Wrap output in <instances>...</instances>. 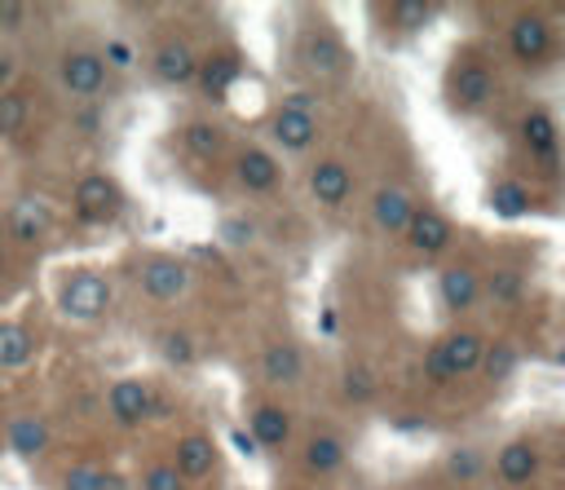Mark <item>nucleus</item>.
Segmentation results:
<instances>
[{
	"label": "nucleus",
	"mask_w": 565,
	"mask_h": 490,
	"mask_svg": "<svg viewBox=\"0 0 565 490\" xmlns=\"http://www.w3.org/2000/svg\"><path fill=\"white\" fill-rule=\"evenodd\" d=\"M441 93H446V106L455 115H481L499 97V75L477 49H455L446 79H441Z\"/></svg>",
	"instance_id": "nucleus-1"
},
{
	"label": "nucleus",
	"mask_w": 565,
	"mask_h": 490,
	"mask_svg": "<svg viewBox=\"0 0 565 490\" xmlns=\"http://www.w3.org/2000/svg\"><path fill=\"white\" fill-rule=\"evenodd\" d=\"M110 278L102 269H66L53 283V305L66 322H102L110 313Z\"/></svg>",
	"instance_id": "nucleus-2"
},
{
	"label": "nucleus",
	"mask_w": 565,
	"mask_h": 490,
	"mask_svg": "<svg viewBox=\"0 0 565 490\" xmlns=\"http://www.w3.org/2000/svg\"><path fill=\"white\" fill-rule=\"evenodd\" d=\"M128 278L137 283L141 296H150L159 305H172V300H185L190 296L194 265L181 260V256H172V252H146V256L132 260V274Z\"/></svg>",
	"instance_id": "nucleus-3"
},
{
	"label": "nucleus",
	"mask_w": 565,
	"mask_h": 490,
	"mask_svg": "<svg viewBox=\"0 0 565 490\" xmlns=\"http://www.w3.org/2000/svg\"><path fill=\"white\" fill-rule=\"evenodd\" d=\"M296 62L309 79H340L349 71V49L327 18H313L296 35Z\"/></svg>",
	"instance_id": "nucleus-4"
},
{
	"label": "nucleus",
	"mask_w": 565,
	"mask_h": 490,
	"mask_svg": "<svg viewBox=\"0 0 565 490\" xmlns=\"http://www.w3.org/2000/svg\"><path fill=\"white\" fill-rule=\"evenodd\" d=\"M71 212L79 225H115L128 212V194L110 172H84L71 190Z\"/></svg>",
	"instance_id": "nucleus-5"
},
{
	"label": "nucleus",
	"mask_w": 565,
	"mask_h": 490,
	"mask_svg": "<svg viewBox=\"0 0 565 490\" xmlns=\"http://www.w3.org/2000/svg\"><path fill=\"white\" fill-rule=\"evenodd\" d=\"M516 146L525 150V159L539 168L543 181L561 177V132H556V115L547 106H530L516 124Z\"/></svg>",
	"instance_id": "nucleus-6"
},
{
	"label": "nucleus",
	"mask_w": 565,
	"mask_h": 490,
	"mask_svg": "<svg viewBox=\"0 0 565 490\" xmlns=\"http://www.w3.org/2000/svg\"><path fill=\"white\" fill-rule=\"evenodd\" d=\"M163 415V402L159 393L150 388V380L141 375H119L110 388H106V419L115 428H141L146 419Z\"/></svg>",
	"instance_id": "nucleus-7"
},
{
	"label": "nucleus",
	"mask_w": 565,
	"mask_h": 490,
	"mask_svg": "<svg viewBox=\"0 0 565 490\" xmlns=\"http://www.w3.org/2000/svg\"><path fill=\"white\" fill-rule=\"evenodd\" d=\"M556 49V31L539 9H521L508 22V53L516 66H543Z\"/></svg>",
	"instance_id": "nucleus-8"
},
{
	"label": "nucleus",
	"mask_w": 565,
	"mask_h": 490,
	"mask_svg": "<svg viewBox=\"0 0 565 490\" xmlns=\"http://www.w3.org/2000/svg\"><path fill=\"white\" fill-rule=\"evenodd\" d=\"M402 238H406V247H411L415 256L437 260V256H446L450 243H455V221H450L441 207H433V203H415V212H411Z\"/></svg>",
	"instance_id": "nucleus-9"
},
{
	"label": "nucleus",
	"mask_w": 565,
	"mask_h": 490,
	"mask_svg": "<svg viewBox=\"0 0 565 490\" xmlns=\"http://www.w3.org/2000/svg\"><path fill=\"white\" fill-rule=\"evenodd\" d=\"M57 79H62V88L75 97V102H93L102 88H106V66H102V57H97V49H88V44H71V49H62V57H57Z\"/></svg>",
	"instance_id": "nucleus-10"
},
{
	"label": "nucleus",
	"mask_w": 565,
	"mask_h": 490,
	"mask_svg": "<svg viewBox=\"0 0 565 490\" xmlns=\"http://www.w3.org/2000/svg\"><path fill=\"white\" fill-rule=\"evenodd\" d=\"M437 300L450 318H463L481 305V269L472 260H446L437 269Z\"/></svg>",
	"instance_id": "nucleus-11"
},
{
	"label": "nucleus",
	"mask_w": 565,
	"mask_h": 490,
	"mask_svg": "<svg viewBox=\"0 0 565 490\" xmlns=\"http://www.w3.org/2000/svg\"><path fill=\"white\" fill-rule=\"evenodd\" d=\"M260 132H265V141L274 146V150H282V155H305V150H313L318 146V119L313 115H300V110H287V106H274L269 115H265V124H260Z\"/></svg>",
	"instance_id": "nucleus-12"
},
{
	"label": "nucleus",
	"mask_w": 565,
	"mask_h": 490,
	"mask_svg": "<svg viewBox=\"0 0 565 490\" xmlns=\"http://www.w3.org/2000/svg\"><path fill=\"white\" fill-rule=\"evenodd\" d=\"M539 468H543V446H539V437H530V433L503 441L499 455H494V477H499L508 490L530 486V481L539 477Z\"/></svg>",
	"instance_id": "nucleus-13"
},
{
	"label": "nucleus",
	"mask_w": 565,
	"mask_h": 490,
	"mask_svg": "<svg viewBox=\"0 0 565 490\" xmlns=\"http://www.w3.org/2000/svg\"><path fill=\"white\" fill-rule=\"evenodd\" d=\"M194 71H199V53L190 49L185 35H163L154 49H150V75L168 88H185L194 84Z\"/></svg>",
	"instance_id": "nucleus-14"
},
{
	"label": "nucleus",
	"mask_w": 565,
	"mask_h": 490,
	"mask_svg": "<svg viewBox=\"0 0 565 490\" xmlns=\"http://www.w3.org/2000/svg\"><path fill=\"white\" fill-rule=\"evenodd\" d=\"M296 433V419L282 402H252L247 411V437L256 441V450H287Z\"/></svg>",
	"instance_id": "nucleus-15"
},
{
	"label": "nucleus",
	"mask_w": 565,
	"mask_h": 490,
	"mask_svg": "<svg viewBox=\"0 0 565 490\" xmlns=\"http://www.w3.org/2000/svg\"><path fill=\"white\" fill-rule=\"evenodd\" d=\"M234 181L247 194H269L282 181V163L269 146H243L234 150Z\"/></svg>",
	"instance_id": "nucleus-16"
},
{
	"label": "nucleus",
	"mask_w": 565,
	"mask_h": 490,
	"mask_svg": "<svg viewBox=\"0 0 565 490\" xmlns=\"http://www.w3.org/2000/svg\"><path fill=\"white\" fill-rule=\"evenodd\" d=\"M305 185H309L313 203H322V207H344L349 194H353V172H349L344 159H331V155H327V159H313V163H309Z\"/></svg>",
	"instance_id": "nucleus-17"
},
{
	"label": "nucleus",
	"mask_w": 565,
	"mask_h": 490,
	"mask_svg": "<svg viewBox=\"0 0 565 490\" xmlns=\"http://www.w3.org/2000/svg\"><path fill=\"white\" fill-rule=\"evenodd\" d=\"M168 464L181 472V481H203V477L216 472V464H221V446H216L207 433H181L177 446H172V459H168Z\"/></svg>",
	"instance_id": "nucleus-18"
},
{
	"label": "nucleus",
	"mask_w": 565,
	"mask_h": 490,
	"mask_svg": "<svg viewBox=\"0 0 565 490\" xmlns=\"http://www.w3.org/2000/svg\"><path fill=\"white\" fill-rule=\"evenodd\" d=\"M49 234H53V207L35 194H22L9 207V238L22 243V247H40Z\"/></svg>",
	"instance_id": "nucleus-19"
},
{
	"label": "nucleus",
	"mask_w": 565,
	"mask_h": 490,
	"mask_svg": "<svg viewBox=\"0 0 565 490\" xmlns=\"http://www.w3.org/2000/svg\"><path fill=\"white\" fill-rule=\"evenodd\" d=\"M238 75H243V57H238L234 49H216V53L199 57L194 84L203 88V97H207V102H225V97H230V88L238 84Z\"/></svg>",
	"instance_id": "nucleus-20"
},
{
	"label": "nucleus",
	"mask_w": 565,
	"mask_h": 490,
	"mask_svg": "<svg viewBox=\"0 0 565 490\" xmlns=\"http://www.w3.org/2000/svg\"><path fill=\"white\" fill-rule=\"evenodd\" d=\"M49 441H53V428H49V419L35 415V411L13 415L9 428H4V446H9V455L22 459V464H35V459L49 450Z\"/></svg>",
	"instance_id": "nucleus-21"
},
{
	"label": "nucleus",
	"mask_w": 565,
	"mask_h": 490,
	"mask_svg": "<svg viewBox=\"0 0 565 490\" xmlns=\"http://www.w3.org/2000/svg\"><path fill=\"white\" fill-rule=\"evenodd\" d=\"M260 380L274 388H296L305 384V353L291 340H274L260 349Z\"/></svg>",
	"instance_id": "nucleus-22"
},
{
	"label": "nucleus",
	"mask_w": 565,
	"mask_h": 490,
	"mask_svg": "<svg viewBox=\"0 0 565 490\" xmlns=\"http://www.w3.org/2000/svg\"><path fill=\"white\" fill-rule=\"evenodd\" d=\"M411 212H415V194H411L406 185H380V190L371 194V221H375V230L388 234V238H402Z\"/></svg>",
	"instance_id": "nucleus-23"
},
{
	"label": "nucleus",
	"mask_w": 565,
	"mask_h": 490,
	"mask_svg": "<svg viewBox=\"0 0 565 490\" xmlns=\"http://www.w3.org/2000/svg\"><path fill=\"white\" fill-rule=\"evenodd\" d=\"M344 459H349V441L340 433H331V428L309 433L305 446H300V464H305L309 477H331V472L344 468Z\"/></svg>",
	"instance_id": "nucleus-24"
},
{
	"label": "nucleus",
	"mask_w": 565,
	"mask_h": 490,
	"mask_svg": "<svg viewBox=\"0 0 565 490\" xmlns=\"http://www.w3.org/2000/svg\"><path fill=\"white\" fill-rule=\"evenodd\" d=\"M437 349H441L446 366L455 371V380H463V375H477V366H481V349H486V335H481V331H472V327H450L446 335H437Z\"/></svg>",
	"instance_id": "nucleus-25"
},
{
	"label": "nucleus",
	"mask_w": 565,
	"mask_h": 490,
	"mask_svg": "<svg viewBox=\"0 0 565 490\" xmlns=\"http://www.w3.org/2000/svg\"><path fill=\"white\" fill-rule=\"evenodd\" d=\"M181 146L199 163H212V159H221L230 150V128L221 119H185L181 124Z\"/></svg>",
	"instance_id": "nucleus-26"
},
{
	"label": "nucleus",
	"mask_w": 565,
	"mask_h": 490,
	"mask_svg": "<svg viewBox=\"0 0 565 490\" xmlns=\"http://www.w3.org/2000/svg\"><path fill=\"white\" fill-rule=\"evenodd\" d=\"M486 207L503 221H516V216H530L534 212V185L521 181V177H499L486 185Z\"/></svg>",
	"instance_id": "nucleus-27"
},
{
	"label": "nucleus",
	"mask_w": 565,
	"mask_h": 490,
	"mask_svg": "<svg viewBox=\"0 0 565 490\" xmlns=\"http://www.w3.org/2000/svg\"><path fill=\"white\" fill-rule=\"evenodd\" d=\"M516 366H521V349H516V340H508V335L486 340V349H481V366H477V375H486V384H508V380L516 375Z\"/></svg>",
	"instance_id": "nucleus-28"
},
{
	"label": "nucleus",
	"mask_w": 565,
	"mask_h": 490,
	"mask_svg": "<svg viewBox=\"0 0 565 490\" xmlns=\"http://www.w3.org/2000/svg\"><path fill=\"white\" fill-rule=\"evenodd\" d=\"M35 358V335L18 318H0V371H18Z\"/></svg>",
	"instance_id": "nucleus-29"
},
{
	"label": "nucleus",
	"mask_w": 565,
	"mask_h": 490,
	"mask_svg": "<svg viewBox=\"0 0 565 490\" xmlns=\"http://www.w3.org/2000/svg\"><path fill=\"white\" fill-rule=\"evenodd\" d=\"M525 296V269L521 265H494L481 274V300L490 305H516Z\"/></svg>",
	"instance_id": "nucleus-30"
},
{
	"label": "nucleus",
	"mask_w": 565,
	"mask_h": 490,
	"mask_svg": "<svg viewBox=\"0 0 565 490\" xmlns=\"http://www.w3.org/2000/svg\"><path fill=\"white\" fill-rule=\"evenodd\" d=\"M380 13H384V22H388L397 35H419V31L437 18V4H424V0H393V4H384Z\"/></svg>",
	"instance_id": "nucleus-31"
},
{
	"label": "nucleus",
	"mask_w": 565,
	"mask_h": 490,
	"mask_svg": "<svg viewBox=\"0 0 565 490\" xmlns=\"http://www.w3.org/2000/svg\"><path fill=\"white\" fill-rule=\"evenodd\" d=\"M154 353H159L168 366L190 371V366L199 362V340H194L190 331H181V327H163V331L154 335Z\"/></svg>",
	"instance_id": "nucleus-32"
},
{
	"label": "nucleus",
	"mask_w": 565,
	"mask_h": 490,
	"mask_svg": "<svg viewBox=\"0 0 565 490\" xmlns=\"http://www.w3.org/2000/svg\"><path fill=\"white\" fill-rule=\"evenodd\" d=\"M481 472H486L481 446H450L446 459H441V477L455 481V486H472V481H481Z\"/></svg>",
	"instance_id": "nucleus-33"
},
{
	"label": "nucleus",
	"mask_w": 565,
	"mask_h": 490,
	"mask_svg": "<svg viewBox=\"0 0 565 490\" xmlns=\"http://www.w3.org/2000/svg\"><path fill=\"white\" fill-rule=\"evenodd\" d=\"M62 490H128V486L119 472H106L97 464H75V468H66Z\"/></svg>",
	"instance_id": "nucleus-34"
},
{
	"label": "nucleus",
	"mask_w": 565,
	"mask_h": 490,
	"mask_svg": "<svg viewBox=\"0 0 565 490\" xmlns=\"http://www.w3.org/2000/svg\"><path fill=\"white\" fill-rule=\"evenodd\" d=\"M216 238H221V247L243 252V247H252V243L260 238V225H256V216H247V212H225L221 225H216Z\"/></svg>",
	"instance_id": "nucleus-35"
},
{
	"label": "nucleus",
	"mask_w": 565,
	"mask_h": 490,
	"mask_svg": "<svg viewBox=\"0 0 565 490\" xmlns=\"http://www.w3.org/2000/svg\"><path fill=\"white\" fill-rule=\"evenodd\" d=\"M26 119H31V102H26V93H22V88L0 93V137H22Z\"/></svg>",
	"instance_id": "nucleus-36"
},
{
	"label": "nucleus",
	"mask_w": 565,
	"mask_h": 490,
	"mask_svg": "<svg viewBox=\"0 0 565 490\" xmlns=\"http://www.w3.org/2000/svg\"><path fill=\"white\" fill-rule=\"evenodd\" d=\"M97 57H102L106 75H128V71L137 66V49H132V40H124V35H106V44L97 49Z\"/></svg>",
	"instance_id": "nucleus-37"
},
{
	"label": "nucleus",
	"mask_w": 565,
	"mask_h": 490,
	"mask_svg": "<svg viewBox=\"0 0 565 490\" xmlns=\"http://www.w3.org/2000/svg\"><path fill=\"white\" fill-rule=\"evenodd\" d=\"M375 388H380V384H375V371H366V366H353V362L340 371V393H344L353 406H366V402L375 397Z\"/></svg>",
	"instance_id": "nucleus-38"
},
{
	"label": "nucleus",
	"mask_w": 565,
	"mask_h": 490,
	"mask_svg": "<svg viewBox=\"0 0 565 490\" xmlns=\"http://www.w3.org/2000/svg\"><path fill=\"white\" fill-rule=\"evenodd\" d=\"M141 490H185V481L168 459H150L141 468Z\"/></svg>",
	"instance_id": "nucleus-39"
},
{
	"label": "nucleus",
	"mask_w": 565,
	"mask_h": 490,
	"mask_svg": "<svg viewBox=\"0 0 565 490\" xmlns=\"http://www.w3.org/2000/svg\"><path fill=\"white\" fill-rule=\"evenodd\" d=\"M419 375L433 384V388H450L455 384V371L446 366V358H441V349H437V340L424 349V358H419Z\"/></svg>",
	"instance_id": "nucleus-40"
},
{
	"label": "nucleus",
	"mask_w": 565,
	"mask_h": 490,
	"mask_svg": "<svg viewBox=\"0 0 565 490\" xmlns=\"http://www.w3.org/2000/svg\"><path fill=\"white\" fill-rule=\"evenodd\" d=\"M31 26V4H18V0H0V31L4 35H18Z\"/></svg>",
	"instance_id": "nucleus-41"
},
{
	"label": "nucleus",
	"mask_w": 565,
	"mask_h": 490,
	"mask_svg": "<svg viewBox=\"0 0 565 490\" xmlns=\"http://www.w3.org/2000/svg\"><path fill=\"white\" fill-rule=\"evenodd\" d=\"M278 106H287V110H300V115H313V119H318V110H322L318 93H309V88H296V93H287Z\"/></svg>",
	"instance_id": "nucleus-42"
},
{
	"label": "nucleus",
	"mask_w": 565,
	"mask_h": 490,
	"mask_svg": "<svg viewBox=\"0 0 565 490\" xmlns=\"http://www.w3.org/2000/svg\"><path fill=\"white\" fill-rule=\"evenodd\" d=\"M13 79H18V57L9 49H0V93H9Z\"/></svg>",
	"instance_id": "nucleus-43"
},
{
	"label": "nucleus",
	"mask_w": 565,
	"mask_h": 490,
	"mask_svg": "<svg viewBox=\"0 0 565 490\" xmlns=\"http://www.w3.org/2000/svg\"><path fill=\"white\" fill-rule=\"evenodd\" d=\"M234 446H238V455H247V459H252V455H260V450H256V441H252L243 428H234Z\"/></svg>",
	"instance_id": "nucleus-44"
},
{
	"label": "nucleus",
	"mask_w": 565,
	"mask_h": 490,
	"mask_svg": "<svg viewBox=\"0 0 565 490\" xmlns=\"http://www.w3.org/2000/svg\"><path fill=\"white\" fill-rule=\"evenodd\" d=\"M393 428H397V433H428L424 419H393Z\"/></svg>",
	"instance_id": "nucleus-45"
},
{
	"label": "nucleus",
	"mask_w": 565,
	"mask_h": 490,
	"mask_svg": "<svg viewBox=\"0 0 565 490\" xmlns=\"http://www.w3.org/2000/svg\"><path fill=\"white\" fill-rule=\"evenodd\" d=\"M9 274V252H4V243H0V278Z\"/></svg>",
	"instance_id": "nucleus-46"
}]
</instances>
